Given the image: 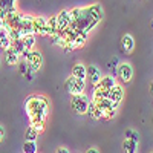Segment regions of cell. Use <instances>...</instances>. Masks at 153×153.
<instances>
[{
  "label": "cell",
  "instance_id": "52a82bcc",
  "mask_svg": "<svg viewBox=\"0 0 153 153\" xmlns=\"http://www.w3.org/2000/svg\"><path fill=\"white\" fill-rule=\"evenodd\" d=\"M32 20H34V17L22 14V20H20V31H22L23 37H25V35H34V34H32Z\"/></svg>",
  "mask_w": 153,
  "mask_h": 153
},
{
  "label": "cell",
  "instance_id": "8fae6325",
  "mask_svg": "<svg viewBox=\"0 0 153 153\" xmlns=\"http://www.w3.org/2000/svg\"><path fill=\"white\" fill-rule=\"evenodd\" d=\"M86 74L89 75V80H91V83L94 86H97L100 83V80H101V71H98L97 66L91 65L89 68H86Z\"/></svg>",
  "mask_w": 153,
  "mask_h": 153
},
{
  "label": "cell",
  "instance_id": "8992f818",
  "mask_svg": "<svg viewBox=\"0 0 153 153\" xmlns=\"http://www.w3.org/2000/svg\"><path fill=\"white\" fill-rule=\"evenodd\" d=\"M118 75H120V78L124 83H130L132 78H133V69H132V66L129 65V63H123V65H120Z\"/></svg>",
  "mask_w": 153,
  "mask_h": 153
},
{
  "label": "cell",
  "instance_id": "d4e9b609",
  "mask_svg": "<svg viewBox=\"0 0 153 153\" xmlns=\"http://www.w3.org/2000/svg\"><path fill=\"white\" fill-rule=\"evenodd\" d=\"M19 69H20V74L25 75V74H26V71H28V63L22 60V61L19 63Z\"/></svg>",
  "mask_w": 153,
  "mask_h": 153
},
{
  "label": "cell",
  "instance_id": "44dd1931",
  "mask_svg": "<svg viewBox=\"0 0 153 153\" xmlns=\"http://www.w3.org/2000/svg\"><path fill=\"white\" fill-rule=\"evenodd\" d=\"M123 149H124L126 153H135V152H136V144H135L133 141H130V139H124Z\"/></svg>",
  "mask_w": 153,
  "mask_h": 153
},
{
  "label": "cell",
  "instance_id": "7a4b0ae2",
  "mask_svg": "<svg viewBox=\"0 0 153 153\" xmlns=\"http://www.w3.org/2000/svg\"><path fill=\"white\" fill-rule=\"evenodd\" d=\"M89 103H91V100H89V97L84 95V94H81V95H72L71 107H72L74 112H76L78 115H86Z\"/></svg>",
  "mask_w": 153,
  "mask_h": 153
},
{
  "label": "cell",
  "instance_id": "277c9868",
  "mask_svg": "<svg viewBox=\"0 0 153 153\" xmlns=\"http://www.w3.org/2000/svg\"><path fill=\"white\" fill-rule=\"evenodd\" d=\"M32 34H38L42 37H46L48 35V28H46V19L38 16V17H34L32 20Z\"/></svg>",
  "mask_w": 153,
  "mask_h": 153
},
{
  "label": "cell",
  "instance_id": "83f0119b",
  "mask_svg": "<svg viewBox=\"0 0 153 153\" xmlns=\"http://www.w3.org/2000/svg\"><path fill=\"white\" fill-rule=\"evenodd\" d=\"M55 153H69V150H68V149H65V147H60Z\"/></svg>",
  "mask_w": 153,
  "mask_h": 153
},
{
  "label": "cell",
  "instance_id": "f1b7e54d",
  "mask_svg": "<svg viewBox=\"0 0 153 153\" xmlns=\"http://www.w3.org/2000/svg\"><path fill=\"white\" fill-rule=\"evenodd\" d=\"M86 153H100V152H98L97 149H89V150H87Z\"/></svg>",
  "mask_w": 153,
  "mask_h": 153
},
{
  "label": "cell",
  "instance_id": "2e32d148",
  "mask_svg": "<svg viewBox=\"0 0 153 153\" xmlns=\"http://www.w3.org/2000/svg\"><path fill=\"white\" fill-rule=\"evenodd\" d=\"M46 28H48V35L52 37L55 35L58 31H57V17H51V19H46Z\"/></svg>",
  "mask_w": 153,
  "mask_h": 153
},
{
  "label": "cell",
  "instance_id": "30bf717a",
  "mask_svg": "<svg viewBox=\"0 0 153 153\" xmlns=\"http://www.w3.org/2000/svg\"><path fill=\"white\" fill-rule=\"evenodd\" d=\"M86 12H87V16L95 22H101V19H103V9H101V5H98V3L86 8Z\"/></svg>",
  "mask_w": 153,
  "mask_h": 153
},
{
  "label": "cell",
  "instance_id": "9a60e30c",
  "mask_svg": "<svg viewBox=\"0 0 153 153\" xmlns=\"http://www.w3.org/2000/svg\"><path fill=\"white\" fill-rule=\"evenodd\" d=\"M5 52H6V63H8V65H9V66H14V65H17L20 58H19V55L16 54V51L9 46V48L5 51Z\"/></svg>",
  "mask_w": 153,
  "mask_h": 153
},
{
  "label": "cell",
  "instance_id": "9c48e42d",
  "mask_svg": "<svg viewBox=\"0 0 153 153\" xmlns=\"http://www.w3.org/2000/svg\"><path fill=\"white\" fill-rule=\"evenodd\" d=\"M26 63L37 72L38 69L42 68V65H43V55L40 52H37V51H31V55H29V58H28Z\"/></svg>",
  "mask_w": 153,
  "mask_h": 153
},
{
  "label": "cell",
  "instance_id": "4fadbf2b",
  "mask_svg": "<svg viewBox=\"0 0 153 153\" xmlns=\"http://www.w3.org/2000/svg\"><path fill=\"white\" fill-rule=\"evenodd\" d=\"M121 46H123L124 52H127V54L132 52L133 48H135V42H133L132 35H124V37L121 38Z\"/></svg>",
  "mask_w": 153,
  "mask_h": 153
},
{
  "label": "cell",
  "instance_id": "7402d4cb",
  "mask_svg": "<svg viewBox=\"0 0 153 153\" xmlns=\"http://www.w3.org/2000/svg\"><path fill=\"white\" fill-rule=\"evenodd\" d=\"M11 48L14 49V51H16V54L20 57V54H22L23 51H25V46H23L22 38H20V40H12V42H11Z\"/></svg>",
  "mask_w": 153,
  "mask_h": 153
},
{
  "label": "cell",
  "instance_id": "484cf974",
  "mask_svg": "<svg viewBox=\"0 0 153 153\" xmlns=\"http://www.w3.org/2000/svg\"><path fill=\"white\" fill-rule=\"evenodd\" d=\"M34 74H35V71L28 65V71H26V74H25V76H26V80H28V81H31V80L34 78Z\"/></svg>",
  "mask_w": 153,
  "mask_h": 153
},
{
  "label": "cell",
  "instance_id": "ac0fdd59",
  "mask_svg": "<svg viewBox=\"0 0 153 153\" xmlns=\"http://www.w3.org/2000/svg\"><path fill=\"white\" fill-rule=\"evenodd\" d=\"M22 42H23L25 49L31 51V49L34 48V45H35V35H25V37L22 38Z\"/></svg>",
  "mask_w": 153,
  "mask_h": 153
},
{
  "label": "cell",
  "instance_id": "603a6c76",
  "mask_svg": "<svg viewBox=\"0 0 153 153\" xmlns=\"http://www.w3.org/2000/svg\"><path fill=\"white\" fill-rule=\"evenodd\" d=\"M23 153H37V144L31 141H25L23 144Z\"/></svg>",
  "mask_w": 153,
  "mask_h": 153
},
{
  "label": "cell",
  "instance_id": "5b68a950",
  "mask_svg": "<svg viewBox=\"0 0 153 153\" xmlns=\"http://www.w3.org/2000/svg\"><path fill=\"white\" fill-rule=\"evenodd\" d=\"M57 17V31L61 32V31H65L68 26H69V23H71V16H69V9H63Z\"/></svg>",
  "mask_w": 153,
  "mask_h": 153
},
{
  "label": "cell",
  "instance_id": "5bb4252c",
  "mask_svg": "<svg viewBox=\"0 0 153 153\" xmlns=\"http://www.w3.org/2000/svg\"><path fill=\"white\" fill-rule=\"evenodd\" d=\"M115 84H117V81H115V78H113L112 75L101 76V80H100V83H98V86L103 87V89H106V91H110Z\"/></svg>",
  "mask_w": 153,
  "mask_h": 153
},
{
  "label": "cell",
  "instance_id": "cb8c5ba5",
  "mask_svg": "<svg viewBox=\"0 0 153 153\" xmlns=\"http://www.w3.org/2000/svg\"><path fill=\"white\" fill-rule=\"evenodd\" d=\"M126 139H130V141H133L135 144H138V139H139V136H138V133H136L135 130L129 129V130H126Z\"/></svg>",
  "mask_w": 153,
  "mask_h": 153
},
{
  "label": "cell",
  "instance_id": "ffe728a7",
  "mask_svg": "<svg viewBox=\"0 0 153 153\" xmlns=\"http://www.w3.org/2000/svg\"><path fill=\"white\" fill-rule=\"evenodd\" d=\"M51 43H54V45H58L60 48H63V49H65L66 48V40H65V38H63L58 32L55 34V35H52V37H51Z\"/></svg>",
  "mask_w": 153,
  "mask_h": 153
},
{
  "label": "cell",
  "instance_id": "3957f363",
  "mask_svg": "<svg viewBox=\"0 0 153 153\" xmlns=\"http://www.w3.org/2000/svg\"><path fill=\"white\" fill-rule=\"evenodd\" d=\"M84 89H86V81L84 80H76L71 75L68 81H66V91L71 95H81L84 94Z\"/></svg>",
  "mask_w": 153,
  "mask_h": 153
},
{
  "label": "cell",
  "instance_id": "6da1fadb",
  "mask_svg": "<svg viewBox=\"0 0 153 153\" xmlns=\"http://www.w3.org/2000/svg\"><path fill=\"white\" fill-rule=\"evenodd\" d=\"M25 109L31 123H46L49 113V103L45 97L32 95L25 101Z\"/></svg>",
  "mask_w": 153,
  "mask_h": 153
},
{
  "label": "cell",
  "instance_id": "ba28073f",
  "mask_svg": "<svg viewBox=\"0 0 153 153\" xmlns=\"http://www.w3.org/2000/svg\"><path fill=\"white\" fill-rule=\"evenodd\" d=\"M123 98H124V91H123V87L118 86V84H115V86L110 89V91H109L107 100H110L112 103H115V104H120L121 101H123Z\"/></svg>",
  "mask_w": 153,
  "mask_h": 153
},
{
  "label": "cell",
  "instance_id": "7c38bea8",
  "mask_svg": "<svg viewBox=\"0 0 153 153\" xmlns=\"http://www.w3.org/2000/svg\"><path fill=\"white\" fill-rule=\"evenodd\" d=\"M72 76H74V78H76V80H84V81H86V76H87V74H86V66L81 65V63L75 65V66L72 68Z\"/></svg>",
  "mask_w": 153,
  "mask_h": 153
},
{
  "label": "cell",
  "instance_id": "d6986e66",
  "mask_svg": "<svg viewBox=\"0 0 153 153\" xmlns=\"http://www.w3.org/2000/svg\"><path fill=\"white\" fill-rule=\"evenodd\" d=\"M37 136H38V133H37V132L32 129V127L29 126L28 129H26V132H25V141H31V143H35Z\"/></svg>",
  "mask_w": 153,
  "mask_h": 153
},
{
  "label": "cell",
  "instance_id": "4316f807",
  "mask_svg": "<svg viewBox=\"0 0 153 153\" xmlns=\"http://www.w3.org/2000/svg\"><path fill=\"white\" fill-rule=\"evenodd\" d=\"M5 139V129H3V126H0V143H2Z\"/></svg>",
  "mask_w": 153,
  "mask_h": 153
},
{
  "label": "cell",
  "instance_id": "e0dca14e",
  "mask_svg": "<svg viewBox=\"0 0 153 153\" xmlns=\"http://www.w3.org/2000/svg\"><path fill=\"white\" fill-rule=\"evenodd\" d=\"M11 46V38L8 37V32L5 28H0V48L2 49H8Z\"/></svg>",
  "mask_w": 153,
  "mask_h": 153
}]
</instances>
